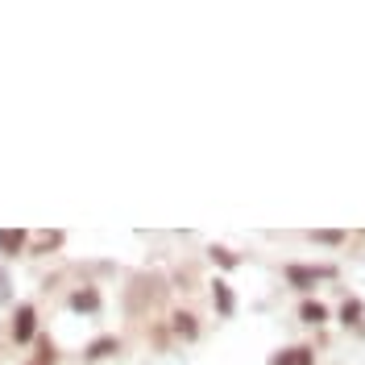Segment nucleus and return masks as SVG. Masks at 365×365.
Returning a JSON list of instances; mask_svg holds the SVG:
<instances>
[{
    "instance_id": "f8f14e48",
    "label": "nucleus",
    "mask_w": 365,
    "mask_h": 365,
    "mask_svg": "<svg viewBox=\"0 0 365 365\" xmlns=\"http://www.w3.org/2000/svg\"><path fill=\"white\" fill-rule=\"evenodd\" d=\"M208 253H212V262H220L225 270H237V253H232V249H225V245H212Z\"/></svg>"
},
{
    "instance_id": "dca6fc26",
    "label": "nucleus",
    "mask_w": 365,
    "mask_h": 365,
    "mask_svg": "<svg viewBox=\"0 0 365 365\" xmlns=\"http://www.w3.org/2000/svg\"><path fill=\"white\" fill-rule=\"evenodd\" d=\"M4 286H8V278H4V270H0V303L8 299V291H4Z\"/></svg>"
},
{
    "instance_id": "f257e3e1",
    "label": "nucleus",
    "mask_w": 365,
    "mask_h": 365,
    "mask_svg": "<svg viewBox=\"0 0 365 365\" xmlns=\"http://www.w3.org/2000/svg\"><path fill=\"white\" fill-rule=\"evenodd\" d=\"M319 278H332V266H319V270H312V266H286V282L291 286H316Z\"/></svg>"
},
{
    "instance_id": "20e7f679",
    "label": "nucleus",
    "mask_w": 365,
    "mask_h": 365,
    "mask_svg": "<svg viewBox=\"0 0 365 365\" xmlns=\"http://www.w3.org/2000/svg\"><path fill=\"white\" fill-rule=\"evenodd\" d=\"M212 303L220 307V316H232V312H237V299H232V291H228L225 278H216V282H212Z\"/></svg>"
},
{
    "instance_id": "2eb2a0df",
    "label": "nucleus",
    "mask_w": 365,
    "mask_h": 365,
    "mask_svg": "<svg viewBox=\"0 0 365 365\" xmlns=\"http://www.w3.org/2000/svg\"><path fill=\"white\" fill-rule=\"evenodd\" d=\"M54 245H62V232H46V237H38V249H54Z\"/></svg>"
},
{
    "instance_id": "39448f33",
    "label": "nucleus",
    "mask_w": 365,
    "mask_h": 365,
    "mask_svg": "<svg viewBox=\"0 0 365 365\" xmlns=\"http://www.w3.org/2000/svg\"><path fill=\"white\" fill-rule=\"evenodd\" d=\"M112 353H121V340H117V336H100V340L88 345V361H104V357H112Z\"/></svg>"
},
{
    "instance_id": "f3484780",
    "label": "nucleus",
    "mask_w": 365,
    "mask_h": 365,
    "mask_svg": "<svg viewBox=\"0 0 365 365\" xmlns=\"http://www.w3.org/2000/svg\"><path fill=\"white\" fill-rule=\"evenodd\" d=\"M29 365H38V361H29Z\"/></svg>"
},
{
    "instance_id": "6e6552de",
    "label": "nucleus",
    "mask_w": 365,
    "mask_h": 365,
    "mask_svg": "<svg viewBox=\"0 0 365 365\" xmlns=\"http://www.w3.org/2000/svg\"><path fill=\"white\" fill-rule=\"evenodd\" d=\"M312 361H316L312 349H286V353H278L270 365H312Z\"/></svg>"
},
{
    "instance_id": "9d476101",
    "label": "nucleus",
    "mask_w": 365,
    "mask_h": 365,
    "mask_svg": "<svg viewBox=\"0 0 365 365\" xmlns=\"http://www.w3.org/2000/svg\"><path fill=\"white\" fill-rule=\"evenodd\" d=\"M365 307H361V299H345V307H340V319H345V324H353V328H361L365 324Z\"/></svg>"
},
{
    "instance_id": "7ed1b4c3",
    "label": "nucleus",
    "mask_w": 365,
    "mask_h": 365,
    "mask_svg": "<svg viewBox=\"0 0 365 365\" xmlns=\"http://www.w3.org/2000/svg\"><path fill=\"white\" fill-rule=\"evenodd\" d=\"M25 241H29V237H25L21 228H0V253H4V258H17V253L25 249Z\"/></svg>"
},
{
    "instance_id": "9b49d317",
    "label": "nucleus",
    "mask_w": 365,
    "mask_h": 365,
    "mask_svg": "<svg viewBox=\"0 0 365 365\" xmlns=\"http://www.w3.org/2000/svg\"><path fill=\"white\" fill-rule=\"evenodd\" d=\"M299 316H303V324H324V319H328V307H324V303H303Z\"/></svg>"
},
{
    "instance_id": "f03ea898",
    "label": "nucleus",
    "mask_w": 365,
    "mask_h": 365,
    "mask_svg": "<svg viewBox=\"0 0 365 365\" xmlns=\"http://www.w3.org/2000/svg\"><path fill=\"white\" fill-rule=\"evenodd\" d=\"M13 336H17V345H25V340L34 336V307H29V303H21V307H17V319H13Z\"/></svg>"
},
{
    "instance_id": "423d86ee",
    "label": "nucleus",
    "mask_w": 365,
    "mask_h": 365,
    "mask_svg": "<svg viewBox=\"0 0 365 365\" xmlns=\"http://www.w3.org/2000/svg\"><path fill=\"white\" fill-rule=\"evenodd\" d=\"M175 324H171V328H175V332H179L182 340H195V336H199V324H195V316H191V312H175Z\"/></svg>"
},
{
    "instance_id": "ddd939ff",
    "label": "nucleus",
    "mask_w": 365,
    "mask_h": 365,
    "mask_svg": "<svg viewBox=\"0 0 365 365\" xmlns=\"http://www.w3.org/2000/svg\"><path fill=\"white\" fill-rule=\"evenodd\" d=\"M312 241H319V245H340L345 232H336V228H319V232H312Z\"/></svg>"
},
{
    "instance_id": "0eeeda50",
    "label": "nucleus",
    "mask_w": 365,
    "mask_h": 365,
    "mask_svg": "<svg viewBox=\"0 0 365 365\" xmlns=\"http://www.w3.org/2000/svg\"><path fill=\"white\" fill-rule=\"evenodd\" d=\"M145 282H150V278H145ZM141 295H145V291H141V278H137L133 291H129V312H141ZM158 295H162V278L150 282V299H158Z\"/></svg>"
},
{
    "instance_id": "1a4fd4ad",
    "label": "nucleus",
    "mask_w": 365,
    "mask_h": 365,
    "mask_svg": "<svg viewBox=\"0 0 365 365\" xmlns=\"http://www.w3.org/2000/svg\"><path fill=\"white\" fill-rule=\"evenodd\" d=\"M71 307H75V312H95V307H100V295H95L91 286H84V291L71 295Z\"/></svg>"
},
{
    "instance_id": "4468645a",
    "label": "nucleus",
    "mask_w": 365,
    "mask_h": 365,
    "mask_svg": "<svg viewBox=\"0 0 365 365\" xmlns=\"http://www.w3.org/2000/svg\"><path fill=\"white\" fill-rule=\"evenodd\" d=\"M38 365H54V349H50V340H38Z\"/></svg>"
}]
</instances>
